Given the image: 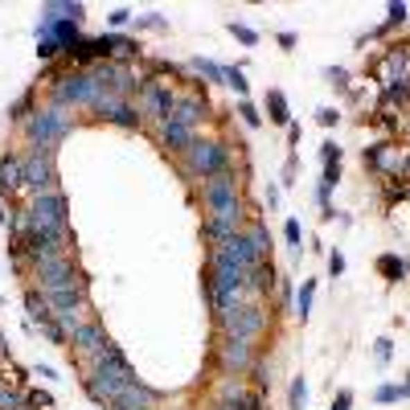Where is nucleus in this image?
Listing matches in <instances>:
<instances>
[{
    "mask_svg": "<svg viewBox=\"0 0 410 410\" xmlns=\"http://www.w3.org/2000/svg\"><path fill=\"white\" fill-rule=\"evenodd\" d=\"M66 111H70V107H62V103L33 111V115H29V123H25V128H29V144L53 152V144L70 132V115H66Z\"/></svg>",
    "mask_w": 410,
    "mask_h": 410,
    "instance_id": "nucleus-1",
    "label": "nucleus"
},
{
    "mask_svg": "<svg viewBox=\"0 0 410 410\" xmlns=\"http://www.w3.org/2000/svg\"><path fill=\"white\" fill-rule=\"evenodd\" d=\"M25 230H46V234H62L66 238V197L53 193H37L33 205L25 210Z\"/></svg>",
    "mask_w": 410,
    "mask_h": 410,
    "instance_id": "nucleus-2",
    "label": "nucleus"
},
{
    "mask_svg": "<svg viewBox=\"0 0 410 410\" xmlns=\"http://www.w3.org/2000/svg\"><path fill=\"white\" fill-rule=\"evenodd\" d=\"M103 94L107 91L99 87V78H94L91 70H74V74H62L58 78L53 103H62V107H99Z\"/></svg>",
    "mask_w": 410,
    "mask_h": 410,
    "instance_id": "nucleus-3",
    "label": "nucleus"
},
{
    "mask_svg": "<svg viewBox=\"0 0 410 410\" xmlns=\"http://www.w3.org/2000/svg\"><path fill=\"white\" fill-rule=\"evenodd\" d=\"M185 152H189V173L201 177V181H210V177H218V173L230 169V152H226V144H218V139H193Z\"/></svg>",
    "mask_w": 410,
    "mask_h": 410,
    "instance_id": "nucleus-4",
    "label": "nucleus"
},
{
    "mask_svg": "<svg viewBox=\"0 0 410 410\" xmlns=\"http://www.w3.org/2000/svg\"><path fill=\"white\" fill-rule=\"evenodd\" d=\"M218 328L226 332V336H246V341H255L263 328H267V316H263V308H255V304H230L218 312Z\"/></svg>",
    "mask_w": 410,
    "mask_h": 410,
    "instance_id": "nucleus-5",
    "label": "nucleus"
},
{
    "mask_svg": "<svg viewBox=\"0 0 410 410\" xmlns=\"http://www.w3.org/2000/svg\"><path fill=\"white\" fill-rule=\"evenodd\" d=\"M205 210L210 214H246V205L238 197V181H234L230 169L205 181Z\"/></svg>",
    "mask_w": 410,
    "mask_h": 410,
    "instance_id": "nucleus-6",
    "label": "nucleus"
},
{
    "mask_svg": "<svg viewBox=\"0 0 410 410\" xmlns=\"http://www.w3.org/2000/svg\"><path fill=\"white\" fill-rule=\"evenodd\" d=\"M33 193H53V185H58V173H53V152L46 148H33V152H25V181Z\"/></svg>",
    "mask_w": 410,
    "mask_h": 410,
    "instance_id": "nucleus-7",
    "label": "nucleus"
},
{
    "mask_svg": "<svg viewBox=\"0 0 410 410\" xmlns=\"http://www.w3.org/2000/svg\"><path fill=\"white\" fill-rule=\"evenodd\" d=\"M173 103H177V94L169 91V87H160L156 78H144V87H139V115H152V119H173Z\"/></svg>",
    "mask_w": 410,
    "mask_h": 410,
    "instance_id": "nucleus-8",
    "label": "nucleus"
},
{
    "mask_svg": "<svg viewBox=\"0 0 410 410\" xmlns=\"http://www.w3.org/2000/svg\"><path fill=\"white\" fill-rule=\"evenodd\" d=\"M37 267V279H42V291H58V287H74V263L66 259V255H53V259H37L33 263Z\"/></svg>",
    "mask_w": 410,
    "mask_h": 410,
    "instance_id": "nucleus-9",
    "label": "nucleus"
},
{
    "mask_svg": "<svg viewBox=\"0 0 410 410\" xmlns=\"http://www.w3.org/2000/svg\"><path fill=\"white\" fill-rule=\"evenodd\" d=\"M94 111H99L103 119H111V123H123V128H139V123H144L139 107H132V103H128V99H119V94H103Z\"/></svg>",
    "mask_w": 410,
    "mask_h": 410,
    "instance_id": "nucleus-10",
    "label": "nucleus"
},
{
    "mask_svg": "<svg viewBox=\"0 0 410 410\" xmlns=\"http://www.w3.org/2000/svg\"><path fill=\"white\" fill-rule=\"evenodd\" d=\"M222 365H226L230 373H246L255 365V345L246 336H226L222 341Z\"/></svg>",
    "mask_w": 410,
    "mask_h": 410,
    "instance_id": "nucleus-11",
    "label": "nucleus"
},
{
    "mask_svg": "<svg viewBox=\"0 0 410 410\" xmlns=\"http://www.w3.org/2000/svg\"><path fill=\"white\" fill-rule=\"evenodd\" d=\"M66 53H70V58H74L78 66H91V62H107V58H111V42H107V37H99V42H87V37H83V42H74V46L66 49Z\"/></svg>",
    "mask_w": 410,
    "mask_h": 410,
    "instance_id": "nucleus-12",
    "label": "nucleus"
},
{
    "mask_svg": "<svg viewBox=\"0 0 410 410\" xmlns=\"http://www.w3.org/2000/svg\"><path fill=\"white\" fill-rule=\"evenodd\" d=\"M205 115H210V107H205V103H201L197 94H185V99L177 94V103H173V119H177V123L193 128V123H201Z\"/></svg>",
    "mask_w": 410,
    "mask_h": 410,
    "instance_id": "nucleus-13",
    "label": "nucleus"
},
{
    "mask_svg": "<svg viewBox=\"0 0 410 410\" xmlns=\"http://www.w3.org/2000/svg\"><path fill=\"white\" fill-rule=\"evenodd\" d=\"M70 341H74V345H78L83 353H91V357L99 353V349H103V345H107V336H103V328H99V324H78Z\"/></svg>",
    "mask_w": 410,
    "mask_h": 410,
    "instance_id": "nucleus-14",
    "label": "nucleus"
},
{
    "mask_svg": "<svg viewBox=\"0 0 410 410\" xmlns=\"http://www.w3.org/2000/svg\"><path fill=\"white\" fill-rule=\"evenodd\" d=\"M49 308L53 312H78L83 308V291L78 287H58V291H46Z\"/></svg>",
    "mask_w": 410,
    "mask_h": 410,
    "instance_id": "nucleus-15",
    "label": "nucleus"
},
{
    "mask_svg": "<svg viewBox=\"0 0 410 410\" xmlns=\"http://www.w3.org/2000/svg\"><path fill=\"white\" fill-rule=\"evenodd\" d=\"M275 283V267L263 259V263H255L250 271H246V291H255V296H263V291H271Z\"/></svg>",
    "mask_w": 410,
    "mask_h": 410,
    "instance_id": "nucleus-16",
    "label": "nucleus"
},
{
    "mask_svg": "<svg viewBox=\"0 0 410 410\" xmlns=\"http://www.w3.org/2000/svg\"><path fill=\"white\" fill-rule=\"evenodd\" d=\"M160 136H164V148H177V152H185L189 144H193V128H185V123H177V119H169L164 128H160Z\"/></svg>",
    "mask_w": 410,
    "mask_h": 410,
    "instance_id": "nucleus-17",
    "label": "nucleus"
},
{
    "mask_svg": "<svg viewBox=\"0 0 410 410\" xmlns=\"http://www.w3.org/2000/svg\"><path fill=\"white\" fill-rule=\"evenodd\" d=\"M21 181H25V156H4V169H0V189H4V193H12Z\"/></svg>",
    "mask_w": 410,
    "mask_h": 410,
    "instance_id": "nucleus-18",
    "label": "nucleus"
},
{
    "mask_svg": "<svg viewBox=\"0 0 410 410\" xmlns=\"http://www.w3.org/2000/svg\"><path fill=\"white\" fill-rule=\"evenodd\" d=\"M25 308H29V320H33V324H49V320H53V308H49L46 291H25Z\"/></svg>",
    "mask_w": 410,
    "mask_h": 410,
    "instance_id": "nucleus-19",
    "label": "nucleus"
},
{
    "mask_svg": "<svg viewBox=\"0 0 410 410\" xmlns=\"http://www.w3.org/2000/svg\"><path fill=\"white\" fill-rule=\"evenodd\" d=\"M312 300H316V279H304V287H300V296H296V316L308 320V312H312Z\"/></svg>",
    "mask_w": 410,
    "mask_h": 410,
    "instance_id": "nucleus-20",
    "label": "nucleus"
},
{
    "mask_svg": "<svg viewBox=\"0 0 410 410\" xmlns=\"http://www.w3.org/2000/svg\"><path fill=\"white\" fill-rule=\"evenodd\" d=\"M267 115H271V123H287V119H291V115H287V99H283V91L267 94Z\"/></svg>",
    "mask_w": 410,
    "mask_h": 410,
    "instance_id": "nucleus-21",
    "label": "nucleus"
},
{
    "mask_svg": "<svg viewBox=\"0 0 410 410\" xmlns=\"http://www.w3.org/2000/svg\"><path fill=\"white\" fill-rule=\"evenodd\" d=\"M107 42H111V58H136L139 53V42H132V37H115L111 33Z\"/></svg>",
    "mask_w": 410,
    "mask_h": 410,
    "instance_id": "nucleus-22",
    "label": "nucleus"
},
{
    "mask_svg": "<svg viewBox=\"0 0 410 410\" xmlns=\"http://www.w3.org/2000/svg\"><path fill=\"white\" fill-rule=\"evenodd\" d=\"M377 271L386 275V279H402V275H407V263H402V259H394V255H382Z\"/></svg>",
    "mask_w": 410,
    "mask_h": 410,
    "instance_id": "nucleus-23",
    "label": "nucleus"
},
{
    "mask_svg": "<svg viewBox=\"0 0 410 410\" xmlns=\"http://www.w3.org/2000/svg\"><path fill=\"white\" fill-rule=\"evenodd\" d=\"M304 402H308V382H304V377H296V382H291V394H287V407L304 410Z\"/></svg>",
    "mask_w": 410,
    "mask_h": 410,
    "instance_id": "nucleus-24",
    "label": "nucleus"
},
{
    "mask_svg": "<svg viewBox=\"0 0 410 410\" xmlns=\"http://www.w3.org/2000/svg\"><path fill=\"white\" fill-rule=\"evenodd\" d=\"M17 407H25L21 390H12V386H4V382H0V410H17Z\"/></svg>",
    "mask_w": 410,
    "mask_h": 410,
    "instance_id": "nucleus-25",
    "label": "nucleus"
},
{
    "mask_svg": "<svg viewBox=\"0 0 410 410\" xmlns=\"http://www.w3.org/2000/svg\"><path fill=\"white\" fill-rule=\"evenodd\" d=\"M230 33H234L242 46H259V33H255L250 25H238V21H230Z\"/></svg>",
    "mask_w": 410,
    "mask_h": 410,
    "instance_id": "nucleus-26",
    "label": "nucleus"
},
{
    "mask_svg": "<svg viewBox=\"0 0 410 410\" xmlns=\"http://www.w3.org/2000/svg\"><path fill=\"white\" fill-rule=\"evenodd\" d=\"M193 66H197V70H201L210 83H222V78H226V70H222V66H214V62H205V58H197Z\"/></svg>",
    "mask_w": 410,
    "mask_h": 410,
    "instance_id": "nucleus-27",
    "label": "nucleus"
},
{
    "mask_svg": "<svg viewBox=\"0 0 410 410\" xmlns=\"http://www.w3.org/2000/svg\"><path fill=\"white\" fill-rule=\"evenodd\" d=\"M42 332H46V336L53 341V345H66V341H70V332H66V328H62L58 320H49V324H42Z\"/></svg>",
    "mask_w": 410,
    "mask_h": 410,
    "instance_id": "nucleus-28",
    "label": "nucleus"
},
{
    "mask_svg": "<svg viewBox=\"0 0 410 410\" xmlns=\"http://www.w3.org/2000/svg\"><path fill=\"white\" fill-rule=\"evenodd\" d=\"M226 83H230L238 94H246V74H242L238 66H230V70H226Z\"/></svg>",
    "mask_w": 410,
    "mask_h": 410,
    "instance_id": "nucleus-29",
    "label": "nucleus"
},
{
    "mask_svg": "<svg viewBox=\"0 0 410 410\" xmlns=\"http://www.w3.org/2000/svg\"><path fill=\"white\" fill-rule=\"evenodd\" d=\"M37 53H42V58H58V53H62V46H58V42H53V37H42V42H37Z\"/></svg>",
    "mask_w": 410,
    "mask_h": 410,
    "instance_id": "nucleus-30",
    "label": "nucleus"
},
{
    "mask_svg": "<svg viewBox=\"0 0 410 410\" xmlns=\"http://www.w3.org/2000/svg\"><path fill=\"white\" fill-rule=\"evenodd\" d=\"M283 238H287L291 246H300V222H296V218H287V226H283Z\"/></svg>",
    "mask_w": 410,
    "mask_h": 410,
    "instance_id": "nucleus-31",
    "label": "nucleus"
},
{
    "mask_svg": "<svg viewBox=\"0 0 410 410\" xmlns=\"http://www.w3.org/2000/svg\"><path fill=\"white\" fill-rule=\"evenodd\" d=\"M402 21H407V4L394 0V4H390V25H402Z\"/></svg>",
    "mask_w": 410,
    "mask_h": 410,
    "instance_id": "nucleus-32",
    "label": "nucleus"
},
{
    "mask_svg": "<svg viewBox=\"0 0 410 410\" xmlns=\"http://www.w3.org/2000/svg\"><path fill=\"white\" fill-rule=\"evenodd\" d=\"M242 119H246V128H259V119H263V115H259L250 103H242Z\"/></svg>",
    "mask_w": 410,
    "mask_h": 410,
    "instance_id": "nucleus-33",
    "label": "nucleus"
},
{
    "mask_svg": "<svg viewBox=\"0 0 410 410\" xmlns=\"http://www.w3.org/2000/svg\"><path fill=\"white\" fill-rule=\"evenodd\" d=\"M349 407H353V390H341L336 402H332V410H349Z\"/></svg>",
    "mask_w": 410,
    "mask_h": 410,
    "instance_id": "nucleus-34",
    "label": "nucleus"
},
{
    "mask_svg": "<svg viewBox=\"0 0 410 410\" xmlns=\"http://www.w3.org/2000/svg\"><path fill=\"white\" fill-rule=\"evenodd\" d=\"M398 394H402V390H398V386H382V390H377V402H394V398H398Z\"/></svg>",
    "mask_w": 410,
    "mask_h": 410,
    "instance_id": "nucleus-35",
    "label": "nucleus"
},
{
    "mask_svg": "<svg viewBox=\"0 0 410 410\" xmlns=\"http://www.w3.org/2000/svg\"><path fill=\"white\" fill-rule=\"evenodd\" d=\"M29 407H53V398H49V394H42V390H37V394H29Z\"/></svg>",
    "mask_w": 410,
    "mask_h": 410,
    "instance_id": "nucleus-36",
    "label": "nucleus"
},
{
    "mask_svg": "<svg viewBox=\"0 0 410 410\" xmlns=\"http://www.w3.org/2000/svg\"><path fill=\"white\" fill-rule=\"evenodd\" d=\"M128 21H132V12H128V8H115V12H111V25H115V29H119V25H128Z\"/></svg>",
    "mask_w": 410,
    "mask_h": 410,
    "instance_id": "nucleus-37",
    "label": "nucleus"
},
{
    "mask_svg": "<svg viewBox=\"0 0 410 410\" xmlns=\"http://www.w3.org/2000/svg\"><path fill=\"white\" fill-rule=\"evenodd\" d=\"M328 271H332V279H336V275H345V259H341V255H332V259H328Z\"/></svg>",
    "mask_w": 410,
    "mask_h": 410,
    "instance_id": "nucleus-38",
    "label": "nucleus"
},
{
    "mask_svg": "<svg viewBox=\"0 0 410 410\" xmlns=\"http://www.w3.org/2000/svg\"><path fill=\"white\" fill-rule=\"evenodd\" d=\"M373 353H377V361H390V341H386V336H382V341H377V349H373Z\"/></svg>",
    "mask_w": 410,
    "mask_h": 410,
    "instance_id": "nucleus-39",
    "label": "nucleus"
},
{
    "mask_svg": "<svg viewBox=\"0 0 410 410\" xmlns=\"http://www.w3.org/2000/svg\"><path fill=\"white\" fill-rule=\"evenodd\" d=\"M320 123H324V128H332V123H336V111H332V107H324V111H320Z\"/></svg>",
    "mask_w": 410,
    "mask_h": 410,
    "instance_id": "nucleus-40",
    "label": "nucleus"
},
{
    "mask_svg": "<svg viewBox=\"0 0 410 410\" xmlns=\"http://www.w3.org/2000/svg\"><path fill=\"white\" fill-rule=\"evenodd\" d=\"M25 111H29V99H21V103L12 107V119H25Z\"/></svg>",
    "mask_w": 410,
    "mask_h": 410,
    "instance_id": "nucleus-41",
    "label": "nucleus"
},
{
    "mask_svg": "<svg viewBox=\"0 0 410 410\" xmlns=\"http://www.w3.org/2000/svg\"><path fill=\"white\" fill-rule=\"evenodd\" d=\"M17 410H33V407H17Z\"/></svg>",
    "mask_w": 410,
    "mask_h": 410,
    "instance_id": "nucleus-42",
    "label": "nucleus"
},
{
    "mask_svg": "<svg viewBox=\"0 0 410 410\" xmlns=\"http://www.w3.org/2000/svg\"><path fill=\"white\" fill-rule=\"evenodd\" d=\"M407 394H410V386H407Z\"/></svg>",
    "mask_w": 410,
    "mask_h": 410,
    "instance_id": "nucleus-43",
    "label": "nucleus"
}]
</instances>
